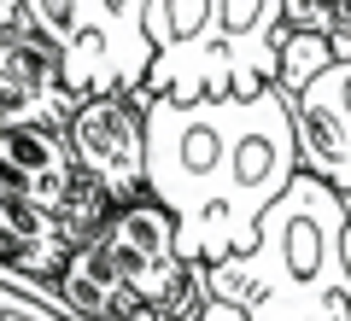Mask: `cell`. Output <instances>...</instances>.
Here are the masks:
<instances>
[{
    "label": "cell",
    "mask_w": 351,
    "mask_h": 321,
    "mask_svg": "<svg viewBox=\"0 0 351 321\" xmlns=\"http://www.w3.org/2000/svg\"><path fill=\"white\" fill-rule=\"evenodd\" d=\"M299 175L287 94L152 99L147 94V198L170 210L182 257L211 269L252 246V228Z\"/></svg>",
    "instance_id": "1"
},
{
    "label": "cell",
    "mask_w": 351,
    "mask_h": 321,
    "mask_svg": "<svg viewBox=\"0 0 351 321\" xmlns=\"http://www.w3.org/2000/svg\"><path fill=\"white\" fill-rule=\"evenodd\" d=\"M205 298L240 321H346L351 316V216L334 187L293 175L258 216L252 246L205 269Z\"/></svg>",
    "instance_id": "2"
},
{
    "label": "cell",
    "mask_w": 351,
    "mask_h": 321,
    "mask_svg": "<svg viewBox=\"0 0 351 321\" xmlns=\"http://www.w3.org/2000/svg\"><path fill=\"white\" fill-rule=\"evenodd\" d=\"M152 99H246L276 88L287 0H147Z\"/></svg>",
    "instance_id": "3"
},
{
    "label": "cell",
    "mask_w": 351,
    "mask_h": 321,
    "mask_svg": "<svg viewBox=\"0 0 351 321\" xmlns=\"http://www.w3.org/2000/svg\"><path fill=\"white\" fill-rule=\"evenodd\" d=\"M147 0H24V29L59 53L71 99L141 94L147 82Z\"/></svg>",
    "instance_id": "4"
},
{
    "label": "cell",
    "mask_w": 351,
    "mask_h": 321,
    "mask_svg": "<svg viewBox=\"0 0 351 321\" xmlns=\"http://www.w3.org/2000/svg\"><path fill=\"white\" fill-rule=\"evenodd\" d=\"M82 246L100 257V269L112 274L117 286H129V292H135L141 304H152L164 321H199V309L211 304V298H205V269L182 257L170 210L152 205L147 193L129 198V205H112L100 222L88 228Z\"/></svg>",
    "instance_id": "5"
},
{
    "label": "cell",
    "mask_w": 351,
    "mask_h": 321,
    "mask_svg": "<svg viewBox=\"0 0 351 321\" xmlns=\"http://www.w3.org/2000/svg\"><path fill=\"white\" fill-rule=\"evenodd\" d=\"M64 146L106 205H129L147 193V94L76 99L64 117Z\"/></svg>",
    "instance_id": "6"
},
{
    "label": "cell",
    "mask_w": 351,
    "mask_h": 321,
    "mask_svg": "<svg viewBox=\"0 0 351 321\" xmlns=\"http://www.w3.org/2000/svg\"><path fill=\"white\" fill-rule=\"evenodd\" d=\"M0 198L53 210V216H64L76 228H94L112 210L76 175L64 129H0Z\"/></svg>",
    "instance_id": "7"
},
{
    "label": "cell",
    "mask_w": 351,
    "mask_h": 321,
    "mask_svg": "<svg viewBox=\"0 0 351 321\" xmlns=\"http://www.w3.org/2000/svg\"><path fill=\"white\" fill-rule=\"evenodd\" d=\"M287 123L299 175L351 198V59H334L299 94H287Z\"/></svg>",
    "instance_id": "8"
},
{
    "label": "cell",
    "mask_w": 351,
    "mask_h": 321,
    "mask_svg": "<svg viewBox=\"0 0 351 321\" xmlns=\"http://www.w3.org/2000/svg\"><path fill=\"white\" fill-rule=\"evenodd\" d=\"M76 99L64 94L59 53L24 24L0 36V129H64Z\"/></svg>",
    "instance_id": "9"
},
{
    "label": "cell",
    "mask_w": 351,
    "mask_h": 321,
    "mask_svg": "<svg viewBox=\"0 0 351 321\" xmlns=\"http://www.w3.org/2000/svg\"><path fill=\"white\" fill-rule=\"evenodd\" d=\"M88 240V228L64 222L53 210L0 198V274H24V281H59L71 251Z\"/></svg>",
    "instance_id": "10"
},
{
    "label": "cell",
    "mask_w": 351,
    "mask_h": 321,
    "mask_svg": "<svg viewBox=\"0 0 351 321\" xmlns=\"http://www.w3.org/2000/svg\"><path fill=\"white\" fill-rule=\"evenodd\" d=\"M0 321H76L59 304L47 281H24V274H0Z\"/></svg>",
    "instance_id": "11"
},
{
    "label": "cell",
    "mask_w": 351,
    "mask_h": 321,
    "mask_svg": "<svg viewBox=\"0 0 351 321\" xmlns=\"http://www.w3.org/2000/svg\"><path fill=\"white\" fill-rule=\"evenodd\" d=\"M328 64H334V53H328L322 36H311V29H287V41H281L276 53V88L281 94H299L311 76H322Z\"/></svg>",
    "instance_id": "12"
},
{
    "label": "cell",
    "mask_w": 351,
    "mask_h": 321,
    "mask_svg": "<svg viewBox=\"0 0 351 321\" xmlns=\"http://www.w3.org/2000/svg\"><path fill=\"white\" fill-rule=\"evenodd\" d=\"M24 24V0H0V36H12Z\"/></svg>",
    "instance_id": "13"
},
{
    "label": "cell",
    "mask_w": 351,
    "mask_h": 321,
    "mask_svg": "<svg viewBox=\"0 0 351 321\" xmlns=\"http://www.w3.org/2000/svg\"><path fill=\"white\" fill-rule=\"evenodd\" d=\"M311 12H316V0H287V29H299Z\"/></svg>",
    "instance_id": "14"
}]
</instances>
